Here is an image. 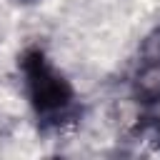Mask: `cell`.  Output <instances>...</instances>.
Returning <instances> with one entry per match:
<instances>
[{"label":"cell","instance_id":"4","mask_svg":"<svg viewBox=\"0 0 160 160\" xmlns=\"http://www.w3.org/2000/svg\"><path fill=\"white\" fill-rule=\"evenodd\" d=\"M158 135H160V128H158Z\"/></svg>","mask_w":160,"mask_h":160},{"label":"cell","instance_id":"3","mask_svg":"<svg viewBox=\"0 0 160 160\" xmlns=\"http://www.w3.org/2000/svg\"><path fill=\"white\" fill-rule=\"evenodd\" d=\"M22 2H32V0H22Z\"/></svg>","mask_w":160,"mask_h":160},{"label":"cell","instance_id":"1","mask_svg":"<svg viewBox=\"0 0 160 160\" xmlns=\"http://www.w3.org/2000/svg\"><path fill=\"white\" fill-rule=\"evenodd\" d=\"M20 72L28 100L42 128H62L80 115L78 95L70 80L50 62L40 48H28L20 55Z\"/></svg>","mask_w":160,"mask_h":160},{"label":"cell","instance_id":"2","mask_svg":"<svg viewBox=\"0 0 160 160\" xmlns=\"http://www.w3.org/2000/svg\"><path fill=\"white\" fill-rule=\"evenodd\" d=\"M132 95L142 105L160 102V32L145 40L140 65L132 75Z\"/></svg>","mask_w":160,"mask_h":160}]
</instances>
